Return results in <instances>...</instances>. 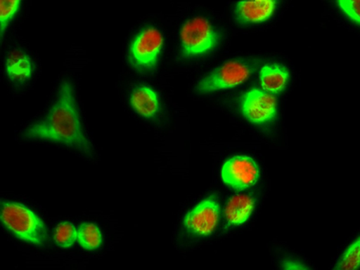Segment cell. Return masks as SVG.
<instances>
[{
	"label": "cell",
	"mask_w": 360,
	"mask_h": 270,
	"mask_svg": "<svg viewBox=\"0 0 360 270\" xmlns=\"http://www.w3.org/2000/svg\"><path fill=\"white\" fill-rule=\"evenodd\" d=\"M22 137L60 143L84 154H93L91 143L82 126L74 87L70 81L60 84L57 100L47 116L26 128Z\"/></svg>",
	"instance_id": "obj_1"
},
{
	"label": "cell",
	"mask_w": 360,
	"mask_h": 270,
	"mask_svg": "<svg viewBox=\"0 0 360 270\" xmlns=\"http://www.w3.org/2000/svg\"><path fill=\"white\" fill-rule=\"evenodd\" d=\"M1 222L18 239L36 246L48 243V230L34 211L20 203L5 201L1 207Z\"/></svg>",
	"instance_id": "obj_2"
},
{
	"label": "cell",
	"mask_w": 360,
	"mask_h": 270,
	"mask_svg": "<svg viewBox=\"0 0 360 270\" xmlns=\"http://www.w3.org/2000/svg\"><path fill=\"white\" fill-rule=\"evenodd\" d=\"M184 56L194 58L211 52L218 44V35L206 19L196 18L186 22L180 31Z\"/></svg>",
	"instance_id": "obj_3"
},
{
	"label": "cell",
	"mask_w": 360,
	"mask_h": 270,
	"mask_svg": "<svg viewBox=\"0 0 360 270\" xmlns=\"http://www.w3.org/2000/svg\"><path fill=\"white\" fill-rule=\"evenodd\" d=\"M250 67L240 61H229L202 78L195 87L199 93H209L240 86L250 78Z\"/></svg>",
	"instance_id": "obj_4"
},
{
	"label": "cell",
	"mask_w": 360,
	"mask_h": 270,
	"mask_svg": "<svg viewBox=\"0 0 360 270\" xmlns=\"http://www.w3.org/2000/svg\"><path fill=\"white\" fill-rule=\"evenodd\" d=\"M163 37L155 28H147L136 36L129 50V58L134 67L148 70L156 66L162 50Z\"/></svg>",
	"instance_id": "obj_5"
},
{
	"label": "cell",
	"mask_w": 360,
	"mask_h": 270,
	"mask_svg": "<svg viewBox=\"0 0 360 270\" xmlns=\"http://www.w3.org/2000/svg\"><path fill=\"white\" fill-rule=\"evenodd\" d=\"M220 220V206L214 197L206 198L186 215L183 224L193 236L205 237L214 232Z\"/></svg>",
	"instance_id": "obj_6"
},
{
	"label": "cell",
	"mask_w": 360,
	"mask_h": 270,
	"mask_svg": "<svg viewBox=\"0 0 360 270\" xmlns=\"http://www.w3.org/2000/svg\"><path fill=\"white\" fill-rule=\"evenodd\" d=\"M277 102L270 93L254 88L245 94L241 102V113L254 125H265L276 118Z\"/></svg>",
	"instance_id": "obj_7"
},
{
	"label": "cell",
	"mask_w": 360,
	"mask_h": 270,
	"mask_svg": "<svg viewBox=\"0 0 360 270\" xmlns=\"http://www.w3.org/2000/svg\"><path fill=\"white\" fill-rule=\"evenodd\" d=\"M259 177L255 162L247 156H236L228 159L221 168V179L228 187L245 190L253 187Z\"/></svg>",
	"instance_id": "obj_8"
},
{
	"label": "cell",
	"mask_w": 360,
	"mask_h": 270,
	"mask_svg": "<svg viewBox=\"0 0 360 270\" xmlns=\"http://www.w3.org/2000/svg\"><path fill=\"white\" fill-rule=\"evenodd\" d=\"M276 1L257 0V1H240L235 8L238 20L245 24H258L267 21L276 11Z\"/></svg>",
	"instance_id": "obj_9"
},
{
	"label": "cell",
	"mask_w": 360,
	"mask_h": 270,
	"mask_svg": "<svg viewBox=\"0 0 360 270\" xmlns=\"http://www.w3.org/2000/svg\"><path fill=\"white\" fill-rule=\"evenodd\" d=\"M130 104L139 116L153 119L158 115L160 102L158 94L149 86L136 87L130 96Z\"/></svg>",
	"instance_id": "obj_10"
},
{
	"label": "cell",
	"mask_w": 360,
	"mask_h": 270,
	"mask_svg": "<svg viewBox=\"0 0 360 270\" xmlns=\"http://www.w3.org/2000/svg\"><path fill=\"white\" fill-rule=\"evenodd\" d=\"M254 208L253 198L244 194L235 195L226 205L224 211L226 220L230 226H240L250 220Z\"/></svg>",
	"instance_id": "obj_11"
},
{
	"label": "cell",
	"mask_w": 360,
	"mask_h": 270,
	"mask_svg": "<svg viewBox=\"0 0 360 270\" xmlns=\"http://www.w3.org/2000/svg\"><path fill=\"white\" fill-rule=\"evenodd\" d=\"M5 70L6 76L15 83H24L32 76V62L25 52L15 50L11 52L6 60Z\"/></svg>",
	"instance_id": "obj_12"
},
{
	"label": "cell",
	"mask_w": 360,
	"mask_h": 270,
	"mask_svg": "<svg viewBox=\"0 0 360 270\" xmlns=\"http://www.w3.org/2000/svg\"><path fill=\"white\" fill-rule=\"evenodd\" d=\"M289 78V71L278 65H267L260 71L261 86L266 92L271 93L283 92Z\"/></svg>",
	"instance_id": "obj_13"
},
{
	"label": "cell",
	"mask_w": 360,
	"mask_h": 270,
	"mask_svg": "<svg viewBox=\"0 0 360 270\" xmlns=\"http://www.w3.org/2000/svg\"><path fill=\"white\" fill-rule=\"evenodd\" d=\"M77 241L82 248L94 250L100 248L103 243V236L96 224L84 223L77 229Z\"/></svg>",
	"instance_id": "obj_14"
},
{
	"label": "cell",
	"mask_w": 360,
	"mask_h": 270,
	"mask_svg": "<svg viewBox=\"0 0 360 270\" xmlns=\"http://www.w3.org/2000/svg\"><path fill=\"white\" fill-rule=\"evenodd\" d=\"M56 243L62 248H70L74 245L75 240H77V230L73 224L70 222H61L56 227L54 232Z\"/></svg>",
	"instance_id": "obj_15"
},
{
	"label": "cell",
	"mask_w": 360,
	"mask_h": 270,
	"mask_svg": "<svg viewBox=\"0 0 360 270\" xmlns=\"http://www.w3.org/2000/svg\"><path fill=\"white\" fill-rule=\"evenodd\" d=\"M360 264V240L356 239L349 246L345 255L337 263L335 269L352 270L359 269Z\"/></svg>",
	"instance_id": "obj_16"
},
{
	"label": "cell",
	"mask_w": 360,
	"mask_h": 270,
	"mask_svg": "<svg viewBox=\"0 0 360 270\" xmlns=\"http://www.w3.org/2000/svg\"><path fill=\"white\" fill-rule=\"evenodd\" d=\"M20 1L18 0H8V1L0 2V25H1V34H4L6 26L14 18L16 12L20 6Z\"/></svg>",
	"instance_id": "obj_17"
},
{
	"label": "cell",
	"mask_w": 360,
	"mask_h": 270,
	"mask_svg": "<svg viewBox=\"0 0 360 270\" xmlns=\"http://www.w3.org/2000/svg\"><path fill=\"white\" fill-rule=\"evenodd\" d=\"M338 4L340 9L348 16L350 20L355 22L356 24H360L359 14V1H349V0H342Z\"/></svg>",
	"instance_id": "obj_18"
},
{
	"label": "cell",
	"mask_w": 360,
	"mask_h": 270,
	"mask_svg": "<svg viewBox=\"0 0 360 270\" xmlns=\"http://www.w3.org/2000/svg\"><path fill=\"white\" fill-rule=\"evenodd\" d=\"M284 269H307L306 266H304L302 264H300V263L294 262H288L284 264Z\"/></svg>",
	"instance_id": "obj_19"
}]
</instances>
